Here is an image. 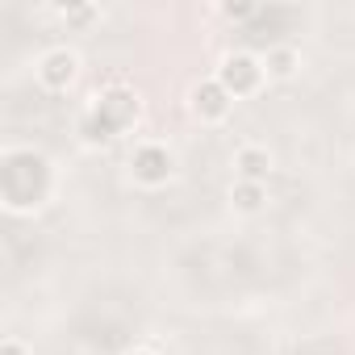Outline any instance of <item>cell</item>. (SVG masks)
Wrapping results in <instances>:
<instances>
[{"instance_id": "1", "label": "cell", "mask_w": 355, "mask_h": 355, "mask_svg": "<svg viewBox=\"0 0 355 355\" xmlns=\"http://www.w3.org/2000/svg\"><path fill=\"white\" fill-rule=\"evenodd\" d=\"M46 180H51V171H46V159L38 155H9L5 163V197L13 209H26V205H38L42 193H46Z\"/></svg>"}, {"instance_id": "2", "label": "cell", "mask_w": 355, "mask_h": 355, "mask_svg": "<svg viewBox=\"0 0 355 355\" xmlns=\"http://www.w3.org/2000/svg\"><path fill=\"white\" fill-rule=\"evenodd\" d=\"M134 117H138V101H134V92H125V88H109V92H101L92 117L84 121V138H88V142H105V138H113L117 130H125Z\"/></svg>"}, {"instance_id": "3", "label": "cell", "mask_w": 355, "mask_h": 355, "mask_svg": "<svg viewBox=\"0 0 355 355\" xmlns=\"http://www.w3.org/2000/svg\"><path fill=\"white\" fill-rule=\"evenodd\" d=\"M259 76H263V67H259L251 55H230V59L222 63V88H226L230 96L255 92V88H259Z\"/></svg>"}, {"instance_id": "4", "label": "cell", "mask_w": 355, "mask_h": 355, "mask_svg": "<svg viewBox=\"0 0 355 355\" xmlns=\"http://www.w3.org/2000/svg\"><path fill=\"white\" fill-rule=\"evenodd\" d=\"M167 171H171V159H167L163 146H142L134 155V175H138L142 184H163Z\"/></svg>"}, {"instance_id": "5", "label": "cell", "mask_w": 355, "mask_h": 355, "mask_svg": "<svg viewBox=\"0 0 355 355\" xmlns=\"http://www.w3.org/2000/svg\"><path fill=\"white\" fill-rule=\"evenodd\" d=\"M193 109H197L201 117H226V109H230V92L222 88V80L201 84V88L193 92Z\"/></svg>"}, {"instance_id": "6", "label": "cell", "mask_w": 355, "mask_h": 355, "mask_svg": "<svg viewBox=\"0 0 355 355\" xmlns=\"http://www.w3.org/2000/svg\"><path fill=\"white\" fill-rule=\"evenodd\" d=\"M71 80H76V55L55 51V55L42 59V84H51V88H67Z\"/></svg>"}, {"instance_id": "7", "label": "cell", "mask_w": 355, "mask_h": 355, "mask_svg": "<svg viewBox=\"0 0 355 355\" xmlns=\"http://www.w3.org/2000/svg\"><path fill=\"white\" fill-rule=\"evenodd\" d=\"M239 167H243V175L251 184H259L263 175H268V167H272V159H268V150H259V146H247L243 155H239Z\"/></svg>"}, {"instance_id": "8", "label": "cell", "mask_w": 355, "mask_h": 355, "mask_svg": "<svg viewBox=\"0 0 355 355\" xmlns=\"http://www.w3.org/2000/svg\"><path fill=\"white\" fill-rule=\"evenodd\" d=\"M234 201H239V209H247V214H251V209H259V205H263V189L247 180V184H239V189H234Z\"/></svg>"}, {"instance_id": "9", "label": "cell", "mask_w": 355, "mask_h": 355, "mask_svg": "<svg viewBox=\"0 0 355 355\" xmlns=\"http://www.w3.org/2000/svg\"><path fill=\"white\" fill-rule=\"evenodd\" d=\"M293 51H272L268 55V67H272V76H293Z\"/></svg>"}, {"instance_id": "10", "label": "cell", "mask_w": 355, "mask_h": 355, "mask_svg": "<svg viewBox=\"0 0 355 355\" xmlns=\"http://www.w3.org/2000/svg\"><path fill=\"white\" fill-rule=\"evenodd\" d=\"M251 13H255L251 5H226V17H239V21H243V17H251Z\"/></svg>"}, {"instance_id": "11", "label": "cell", "mask_w": 355, "mask_h": 355, "mask_svg": "<svg viewBox=\"0 0 355 355\" xmlns=\"http://www.w3.org/2000/svg\"><path fill=\"white\" fill-rule=\"evenodd\" d=\"M63 17H71V21H88L92 9H63Z\"/></svg>"}, {"instance_id": "12", "label": "cell", "mask_w": 355, "mask_h": 355, "mask_svg": "<svg viewBox=\"0 0 355 355\" xmlns=\"http://www.w3.org/2000/svg\"><path fill=\"white\" fill-rule=\"evenodd\" d=\"M0 355H21V347L17 343H5V347H0Z\"/></svg>"}, {"instance_id": "13", "label": "cell", "mask_w": 355, "mask_h": 355, "mask_svg": "<svg viewBox=\"0 0 355 355\" xmlns=\"http://www.w3.org/2000/svg\"><path fill=\"white\" fill-rule=\"evenodd\" d=\"M134 355H150V351H134Z\"/></svg>"}]
</instances>
